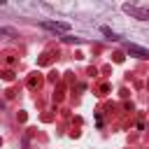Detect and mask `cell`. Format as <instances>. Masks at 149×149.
I'll return each mask as SVG.
<instances>
[{"label": "cell", "mask_w": 149, "mask_h": 149, "mask_svg": "<svg viewBox=\"0 0 149 149\" xmlns=\"http://www.w3.org/2000/svg\"><path fill=\"white\" fill-rule=\"evenodd\" d=\"M123 12L130 14V16H135L137 21H147V19H149V12H147L144 7H137V5H130V2L123 5Z\"/></svg>", "instance_id": "1"}, {"label": "cell", "mask_w": 149, "mask_h": 149, "mask_svg": "<svg viewBox=\"0 0 149 149\" xmlns=\"http://www.w3.org/2000/svg\"><path fill=\"white\" fill-rule=\"evenodd\" d=\"M40 26L51 33H70V23H65V21H42Z\"/></svg>", "instance_id": "2"}, {"label": "cell", "mask_w": 149, "mask_h": 149, "mask_svg": "<svg viewBox=\"0 0 149 149\" xmlns=\"http://www.w3.org/2000/svg\"><path fill=\"white\" fill-rule=\"evenodd\" d=\"M126 51L130 56H135V58H149V51L142 49V47H137V44H133V42H126Z\"/></svg>", "instance_id": "3"}, {"label": "cell", "mask_w": 149, "mask_h": 149, "mask_svg": "<svg viewBox=\"0 0 149 149\" xmlns=\"http://www.w3.org/2000/svg\"><path fill=\"white\" fill-rule=\"evenodd\" d=\"M100 30H102V35H107V37H109V40H119V35H116V33H112V30H109V28H107V26H102V28H100Z\"/></svg>", "instance_id": "4"}]
</instances>
